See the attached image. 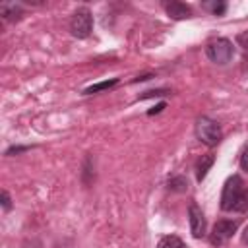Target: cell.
Here are the masks:
<instances>
[{
    "label": "cell",
    "mask_w": 248,
    "mask_h": 248,
    "mask_svg": "<svg viewBox=\"0 0 248 248\" xmlns=\"http://www.w3.org/2000/svg\"><path fill=\"white\" fill-rule=\"evenodd\" d=\"M70 31L78 39H87L91 35V31H93V16H91L89 8L81 6V8H78L72 14V17H70Z\"/></svg>",
    "instance_id": "3"
},
{
    "label": "cell",
    "mask_w": 248,
    "mask_h": 248,
    "mask_svg": "<svg viewBox=\"0 0 248 248\" xmlns=\"http://www.w3.org/2000/svg\"><path fill=\"white\" fill-rule=\"evenodd\" d=\"M29 147L27 145H14L10 149H6V155H14V153H21V151H27Z\"/></svg>",
    "instance_id": "19"
},
{
    "label": "cell",
    "mask_w": 248,
    "mask_h": 248,
    "mask_svg": "<svg viewBox=\"0 0 248 248\" xmlns=\"http://www.w3.org/2000/svg\"><path fill=\"white\" fill-rule=\"evenodd\" d=\"M205 54L207 58L213 62V64H219V66H225L232 60V54H234V46L229 39L225 37H217L213 41L207 43L205 46Z\"/></svg>",
    "instance_id": "1"
},
{
    "label": "cell",
    "mask_w": 248,
    "mask_h": 248,
    "mask_svg": "<svg viewBox=\"0 0 248 248\" xmlns=\"http://www.w3.org/2000/svg\"><path fill=\"white\" fill-rule=\"evenodd\" d=\"M232 211H238V213L248 211V188H244V192L240 194V198H238V202L234 203V209H232Z\"/></svg>",
    "instance_id": "14"
},
{
    "label": "cell",
    "mask_w": 248,
    "mask_h": 248,
    "mask_svg": "<svg viewBox=\"0 0 248 248\" xmlns=\"http://www.w3.org/2000/svg\"><path fill=\"white\" fill-rule=\"evenodd\" d=\"M213 161H215L213 155H203V157L198 161V167H196V178H198V182H202V180L207 176L209 169L213 167Z\"/></svg>",
    "instance_id": "9"
},
{
    "label": "cell",
    "mask_w": 248,
    "mask_h": 248,
    "mask_svg": "<svg viewBox=\"0 0 248 248\" xmlns=\"http://www.w3.org/2000/svg\"><path fill=\"white\" fill-rule=\"evenodd\" d=\"M118 83V79H108V81H101V83H95V85H89L83 89V95H93V93H99V91H105V89H110Z\"/></svg>",
    "instance_id": "13"
},
{
    "label": "cell",
    "mask_w": 248,
    "mask_h": 248,
    "mask_svg": "<svg viewBox=\"0 0 248 248\" xmlns=\"http://www.w3.org/2000/svg\"><path fill=\"white\" fill-rule=\"evenodd\" d=\"M165 12L172 19H188V17H192V8L188 4H184V2H178V0L165 2Z\"/></svg>",
    "instance_id": "7"
},
{
    "label": "cell",
    "mask_w": 248,
    "mask_h": 248,
    "mask_svg": "<svg viewBox=\"0 0 248 248\" xmlns=\"http://www.w3.org/2000/svg\"><path fill=\"white\" fill-rule=\"evenodd\" d=\"M196 136L207 147H215L223 140V130L215 120H211L207 116H200L196 120Z\"/></svg>",
    "instance_id": "2"
},
{
    "label": "cell",
    "mask_w": 248,
    "mask_h": 248,
    "mask_svg": "<svg viewBox=\"0 0 248 248\" xmlns=\"http://www.w3.org/2000/svg\"><path fill=\"white\" fill-rule=\"evenodd\" d=\"M157 248H184V242L176 234H165L157 242Z\"/></svg>",
    "instance_id": "11"
},
{
    "label": "cell",
    "mask_w": 248,
    "mask_h": 248,
    "mask_svg": "<svg viewBox=\"0 0 248 248\" xmlns=\"http://www.w3.org/2000/svg\"><path fill=\"white\" fill-rule=\"evenodd\" d=\"M244 192V182L238 174H232L227 178L225 186H223V194H221V209L223 211H232L234 203L238 202L240 194Z\"/></svg>",
    "instance_id": "4"
},
{
    "label": "cell",
    "mask_w": 248,
    "mask_h": 248,
    "mask_svg": "<svg viewBox=\"0 0 248 248\" xmlns=\"http://www.w3.org/2000/svg\"><path fill=\"white\" fill-rule=\"evenodd\" d=\"M188 221H190V232L194 238H202L205 234V215L198 203H190L188 207Z\"/></svg>",
    "instance_id": "6"
},
{
    "label": "cell",
    "mask_w": 248,
    "mask_h": 248,
    "mask_svg": "<svg viewBox=\"0 0 248 248\" xmlns=\"http://www.w3.org/2000/svg\"><path fill=\"white\" fill-rule=\"evenodd\" d=\"M240 169L244 170V172H248V145L242 149V153H240Z\"/></svg>",
    "instance_id": "17"
},
{
    "label": "cell",
    "mask_w": 248,
    "mask_h": 248,
    "mask_svg": "<svg viewBox=\"0 0 248 248\" xmlns=\"http://www.w3.org/2000/svg\"><path fill=\"white\" fill-rule=\"evenodd\" d=\"M167 89H157V91H145V95H140V99H147V97H157V95H167Z\"/></svg>",
    "instance_id": "18"
},
{
    "label": "cell",
    "mask_w": 248,
    "mask_h": 248,
    "mask_svg": "<svg viewBox=\"0 0 248 248\" xmlns=\"http://www.w3.org/2000/svg\"><path fill=\"white\" fill-rule=\"evenodd\" d=\"M163 108H165V103H159V105H157V107H155V108H153V110H149V112H147V114H149V116H151V114H155V112H161V110H163Z\"/></svg>",
    "instance_id": "20"
},
{
    "label": "cell",
    "mask_w": 248,
    "mask_h": 248,
    "mask_svg": "<svg viewBox=\"0 0 248 248\" xmlns=\"http://www.w3.org/2000/svg\"><path fill=\"white\" fill-rule=\"evenodd\" d=\"M236 45L242 46L244 50H248V29H246V31H240V33L236 35Z\"/></svg>",
    "instance_id": "15"
},
{
    "label": "cell",
    "mask_w": 248,
    "mask_h": 248,
    "mask_svg": "<svg viewBox=\"0 0 248 248\" xmlns=\"http://www.w3.org/2000/svg\"><path fill=\"white\" fill-rule=\"evenodd\" d=\"M238 229V223L232 221V219H219L213 229H211V234H209V242L213 246H223L229 238H232V234L236 232Z\"/></svg>",
    "instance_id": "5"
},
{
    "label": "cell",
    "mask_w": 248,
    "mask_h": 248,
    "mask_svg": "<svg viewBox=\"0 0 248 248\" xmlns=\"http://www.w3.org/2000/svg\"><path fill=\"white\" fill-rule=\"evenodd\" d=\"M0 16H2V19H6V21H17L21 16H23V8H21V4H16V2H12V4H2L0 6Z\"/></svg>",
    "instance_id": "8"
},
{
    "label": "cell",
    "mask_w": 248,
    "mask_h": 248,
    "mask_svg": "<svg viewBox=\"0 0 248 248\" xmlns=\"http://www.w3.org/2000/svg\"><path fill=\"white\" fill-rule=\"evenodd\" d=\"M242 242L248 246V225L244 227V231H242Z\"/></svg>",
    "instance_id": "21"
},
{
    "label": "cell",
    "mask_w": 248,
    "mask_h": 248,
    "mask_svg": "<svg viewBox=\"0 0 248 248\" xmlns=\"http://www.w3.org/2000/svg\"><path fill=\"white\" fill-rule=\"evenodd\" d=\"M0 200H2V207H4V211H10V209H12V200H10V194H8L6 190H2Z\"/></svg>",
    "instance_id": "16"
},
{
    "label": "cell",
    "mask_w": 248,
    "mask_h": 248,
    "mask_svg": "<svg viewBox=\"0 0 248 248\" xmlns=\"http://www.w3.org/2000/svg\"><path fill=\"white\" fill-rule=\"evenodd\" d=\"M167 188L170 192H186L188 190V180L182 174H174L167 180Z\"/></svg>",
    "instance_id": "10"
},
{
    "label": "cell",
    "mask_w": 248,
    "mask_h": 248,
    "mask_svg": "<svg viewBox=\"0 0 248 248\" xmlns=\"http://www.w3.org/2000/svg\"><path fill=\"white\" fill-rule=\"evenodd\" d=\"M202 8H203V10H207V12H211L213 16H223V14L227 12V4H225L223 0H211V2H203V4H202Z\"/></svg>",
    "instance_id": "12"
}]
</instances>
